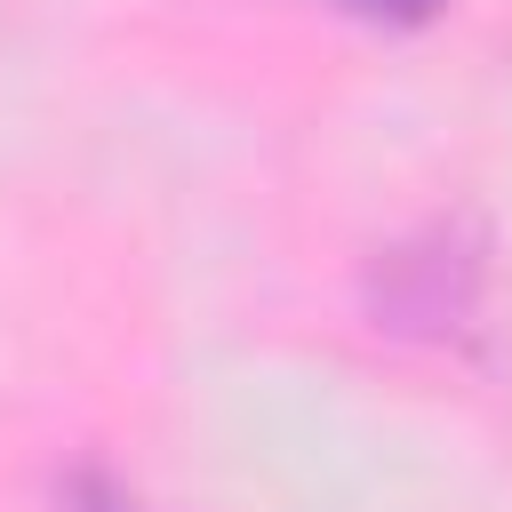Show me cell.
Segmentation results:
<instances>
[{
	"label": "cell",
	"instance_id": "1",
	"mask_svg": "<svg viewBox=\"0 0 512 512\" xmlns=\"http://www.w3.org/2000/svg\"><path fill=\"white\" fill-rule=\"evenodd\" d=\"M360 8H384V16H424L432 0H360Z\"/></svg>",
	"mask_w": 512,
	"mask_h": 512
}]
</instances>
